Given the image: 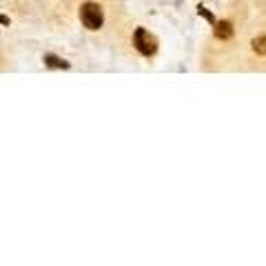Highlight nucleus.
I'll use <instances>...</instances> for the list:
<instances>
[{
    "label": "nucleus",
    "mask_w": 266,
    "mask_h": 266,
    "mask_svg": "<svg viewBox=\"0 0 266 266\" xmlns=\"http://www.w3.org/2000/svg\"><path fill=\"white\" fill-rule=\"evenodd\" d=\"M0 22H2V25H9V18L7 16H0Z\"/></svg>",
    "instance_id": "nucleus-7"
},
{
    "label": "nucleus",
    "mask_w": 266,
    "mask_h": 266,
    "mask_svg": "<svg viewBox=\"0 0 266 266\" xmlns=\"http://www.w3.org/2000/svg\"><path fill=\"white\" fill-rule=\"evenodd\" d=\"M45 63L49 66H54V69H69V63H66V60L56 58V56H45Z\"/></svg>",
    "instance_id": "nucleus-4"
},
{
    "label": "nucleus",
    "mask_w": 266,
    "mask_h": 266,
    "mask_svg": "<svg viewBox=\"0 0 266 266\" xmlns=\"http://www.w3.org/2000/svg\"><path fill=\"white\" fill-rule=\"evenodd\" d=\"M215 36L220 38V40H229V38L233 36V25L226 22V20L215 22Z\"/></svg>",
    "instance_id": "nucleus-3"
},
{
    "label": "nucleus",
    "mask_w": 266,
    "mask_h": 266,
    "mask_svg": "<svg viewBox=\"0 0 266 266\" xmlns=\"http://www.w3.org/2000/svg\"><path fill=\"white\" fill-rule=\"evenodd\" d=\"M80 20H82V25L87 27V29L96 31L102 27L104 22V16H102V7L96 2H84L82 9H80Z\"/></svg>",
    "instance_id": "nucleus-1"
},
{
    "label": "nucleus",
    "mask_w": 266,
    "mask_h": 266,
    "mask_svg": "<svg viewBox=\"0 0 266 266\" xmlns=\"http://www.w3.org/2000/svg\"><path fill=\"white\" fill-rule=\"evenodd\" d=\"M200 16H202V18H206L208 22H215V18H213V13L208 11V9H204V7H200Z\"/></svg>",
    "instance_id": "nucleus-6"
},
{
    "label": "nucleus",
    "mask_w": 266,
    "mask_h": 266,
    "mask_svg": "<svg viewBox=\"0 0 266 266\" xmlns=\"http://www.w3.org/2000/svg\"><path fill=\"white\" fill-rule=\"evenodd\" d=\"M264 36H260V38H255V40H253V51H255V54H260V56H264L266 54V49H264Z\"/></svg>",
    "instance_id": "nucleus-5"
},
{
    "label": "nucleus",
    "mask_w": 266,
    "mask_h": 266,
    "mask_svg": "<svg viewBox=\"0 0 266 266\" xmlns=\"http://www.w3.org/2000/svg\"><path fill=\"white\" fill-rule=\"evenodd\" d=\"M133 45H135V49L140 51L142 56H153L155 51H158V38L140 27V29H135V33H133Z\"/></svg>",
    "instance_id": "nucleus-2"
}]
</instances>
